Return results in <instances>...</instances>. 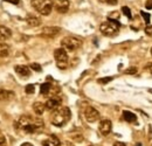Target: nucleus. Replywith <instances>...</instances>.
<instances>
[{
    "mask_svg": "<svg viewBox=\"0 0 152 146\" xmlns=\"http://www.w3.org/2000/svg\"><path fill=\"white\" fill-rule=\"evenodd\" d=\"M111 128H113V124L109 119H103L101 120L99 123V126H98V130L101 132V134L103 136H108L110 132H111Z\"/></svg>",
    "mask_w": 152,
    "mask_h": 146,
    "instance_id": "obj_11",
    "label": "nucleus"
},
{
    "mask_svg": "<svg viewBox=\"0 0 152 146\" xmlns=\"http://www.w3.org/2000/svg\"><path fill=\"white\" fill-rule=\"evenodd\" d=\"M60 146H74V144H72L70 142H63Z\"/></svg>",
    "mask_w": 152,
    "mask_h": 146,
    "instance_id": "obj_32",
    "label": "nucleus"
},
{
    "mask_svg": "<svg viewBox=\"0 0 152 146\" xmlns=\"http://www.w3.org/2000/svg\"><path fill=\"white\" fill-rule=\"evenodd\" d=\"M151 55H152V47H151Z\"/></svg>",
    "mask_w": 152,
    "mask_h": 146,
    "instance_id": "obj_38",
    "label": "nucleus"
},
{
    "mask_svg": "<svg viewBox=\"0 0 152 146\" xmlns=\"http://www.w3.org/2000/svg\"><path fill=\"white\" fill-rule=\"evenodd\" d=\"M31 69L34 70V72H41V66L38 63H32L31 64Z\"/></svg>",
    "mask_w": 152,
    "mask_h": 146,
    "instance_id": "obj_26",
    "label": "nucleus"
},
{
    "mask_svg": "<svg viewBox=\"0 0 152 146\" xmlns=\"http://www.w3.org/2000/svg\"><path fill=\"white\" fill-rule=\"evenodd\" d=\"M145 33H146V35L152 36V25H148L145 27Z\"/></svg>",
    "mask_w": 152,
    "mask_h": 146,
    "instance_id": "obj_27",
    "label": "nucleus"
},
{
    "mask_svg": "<svg viewBox=\"0 0 152 146\" xmlns=\"http://www.w3.org/2000/svg\"><path fill=\"white\" fill-rule=\"evenodd\" d=\"M50 1L58 13H66L69 8V1L68 0H50Z\"/></svg>",
    "mask_w": 152,
    "mask_h": 146,
    "instance_id": "obj_8",
    "label": "nucleus"
},
{
    "mask_svg": "<svg viewBox=\"0 0 152 146\" xmlns=\"http://www.w3.org/2000/svg\"><path fill=\"white\" fill-rule=\"evenodd\" d=\"M107 4H109V5H116L117 4V0H104Z\"/></svg>",
    "mask_w": 152,
    "mask_h": 146,
    "instance_id": "obj_31",
    "label": "nucleus"
},
{
    "mask_svg": "<svg viewBox=\"0 0 152 146\" xmlns=\"http://www.w3.org/2000/svg\"><path fill=\"white\" fill-rule=\"evenodd\" d=\"M12 32L10 31V28L0 26V40H7L8 37H11Z\"/></svg>",
    "mask_w": 152,
    "mask_h": 146,
    "instance_id": "obj_18",
    "label": "nucleus"
},
{
    "mask_svg": "<svg viewBox=\"0 0 152 146\" xmlns=\"http://www.w3.org/2000/svg\"><path fill=\"white\" fill-rule=\"evenodd\" d=\"M145 7H146V9H152V0H146Z\"/></svg>",
    "mask_w": 152,
    "mask_h": 146,
    "instance_id": "obj_28",
    "label": "nucleus"
},
{
    "mask_svg": "<svg viewBox=\"0 0 152 146\" xmlns=\"http://www.w3.org/2000/svg\"><path fill=\"white\" fill-rule=\"evenodd\" d=\"M111 81H113V77H103V78H99L97 82L99 84H107V83H109Z\"/></svg>",
    "mask_w": 152,
    "mask_h": 146,
    "instance_id": "obj_23",
    "label": "nucleus"
},
{
    "mask_svg": "<svg viewBox=\"0 0 152 146\" xmlns=\"http://www.w3.org/2000/svg\"><path fill=\"white\" fill-rule=\"evenodd\" d=\"M70 117H72V112H70L69 108H67V107L58 108V109L53 112L52 124L57 126V128H62L69 122Z\"/></svg>",
    "mask_w": 152,
    "mask_h": 146,
    "instance_id": "obj_2",
    "label": "nucleus"
},
{
    "mask_svg": "<svg viewBox=\"0 0 152 146\" xmlns=\"http://www.w3.org/2000/svg\"><path fill=\"white\" fill-rule=\"evenodd\" d=\"M149 91H150V92H152V89H149Z\"/></svg>",
    "mask_w": 152,
    "mask_h": 146,
    "instance_id": "obj_37",
    "label": "nucleus"
},
{
    "mask_svg": "<svg viewBox=\"0 0 152 146\" xmlns=\"http://www.w3.org/2000/svg\"><path fill=\"white\" fill-rule=\"evenodd\" d=\"M0 146H6V144H0Z\"/></svg>",
    "mask_w": 152,
    "mask_h": 146,
    "instance_id": "obj_36",
    "label": "nucleus"
},
{
    "mask_svg": "<svg viewBox=\"0 0 152 146\" xmlns=\"http://www.w3.org/2000/svg\"><path fill=\"white\" fill-rule=\"evenodd\" d=\"M42 145L43 146H60L61 143L58 140L56 136H49L47 137L45 140H42Z\"/></svg>",
    "mask_w": 152,
    "mask_h": 146,
    "instance_id": "obj_13",
    "label": "nucleus"
},
{
    "mask_svg": "<svg viewBox=\"0 0 152 146\" xmlns=\"http://www.w3.org/2000/svg\"><path fill=\"white\" fill-rule=\"evenodd\" d=\"M46 104V109L49 110V111H55L60 108V104H61V98L58 96L55 97H50L48 98V101L45 103Z\"/></svg>",
    "mask_w": 152,
    "mask_h": 146,
    "instance_id": "obj_10",
    "label": "nucleus"
},
{
    "mask_svg": "<svg viewBox=\"0 0 152 146\" xmlns=\"http://www.w3.org/2000/svg\"><path fill=\"white\" fill-rule=\"evenodd\" d=\"M84 117L89 123H95L99 119V112L93 107H87L84 110Z\"/></svg>",
    "mask_w": 152,
    "mask_h": 146,
    "instance_id": "obj_7",
    "label": "nucleus"
},
{
    "mask_svg": "<svg viewBox=\"0 0 152 146\" xmlns=\"http://www.w3.org/2000/svg\"><path fill=\"white\" fill-rule=\"evenodd\" d=\"M6 2H10V4H13V5H18L20 2V0H4Z\"/></svg>",
    "mask_w": 152,
    "mask_h": 146,
    "instance_id": "obj_30",
    "label": "nucleus"
},
{
    "mask_svg": "<svg viewBox=\"0 0 152 146\" xmlns=\"http://www.w3.org/2000/svg\"><path fill=\"white\" fill-rule=\"evenodd\" d=\"M0 144H6V138L2 133H0Z\"/></svg>",
    "mask_w": 152,
    "mask_h": 146,
    "instance_id": "obj_29",
    "label": "nucleus"
},
{
    "mask_svg": "<svg viewBox=\"0 0 152 146\" xmlns=\"http://www.w3.org/2000/svg\"><path fill=\"white\" fill-rule=\"evenodd\" d=\"M54 58L60 69H66L68 67V54L64 48H57L54 52Z\"/></svg>",
    "mask_w": 152,
    "mask_h": 146,
    "instance_id": "obj_6",
    "label": "nucleus"
},
{
    "mask_svg": "<svg viewBox=\"0 0 152 146\" xmlns=\"http://www.w3.org/2000/svg\"><path fill=\"white\" fill-rule=\"evenodd\" d=\"M149 66H150V67H149V70H150V73L152 74V64H149Z\"/></svg>",
    "mask_w": 152,
    "mask_h": 146,
    "instance_id": "obj_35",
    "label": "nucleus"
},
{
    "mask_svg": "<svg viewBox=\"0 0 152 146\" xmlns=\"http://www.w3.org/2000/svg\"><path fill=\"white\" fill-rule=\"evenodd\" d=\"M14 128L25 133H34L43 128V120L31 116H21L14 123Z\"/></svg>",
    "mask_w": 152,
    "mask_h": 146,
    "instance_id": "obj_1",
    "label": "nucleus"
},
{
    "mask_svg": "<svg viewBox=\"0 0 152 146\" xmlns=\"http://www.w3.org/2000/svg\"><path fill=\"white\" fill-rule=\"evenodd\" d=\"M14 70H15V73L20 75L21 77H23V78H28L29 77V75H31V69H29V67H27V66H15V68H14Z\"/></svg>",
    "mask_w": 152,
    "mask_h": 146,
    "instance_id": "obj_12",
    "label": "nucleus"
},
{
    "mask_svg": "<svg viewBox=\"0 0 152 146\" xmlns=\"http://www.w3.org/2000/svg\"><path fill=\"white\" fill-rule=\"evenodd\" d=\"M31 5L37 12H39L42 15L50 14L53 9V4L50 0H31Z\"/></svg>",
    "mask_w": 152,
    "mask_h": 146,
    "instance_id": "obj_4",
    "label": "nucleus"
},
{
    "mask_svg": "<svg viewBox=\"0 0 152 146\" xmlns=\"http://www.w3.org/2000/svg\"><path fill=\"white\" fill-rule=\"evenodd\" d=\"M123 117L128 123H136L137 122V116L131 111H128V110L123 111Z\"/></svg>",
    "mask_w": 152,
    "mask_h": 146,
    "instance_id": "obj_16",
    "label": "nucleus"
},
{
    "mask_svg": "<svg viewBox=\"0 0 152 146\" xmlns=\"http://www.w3.org/2000/svg\"><path fill=\"white\" fill-rule=\"evenodd\" d=\"M114 146H125L124 143H122V142H116L114 144Z\"/></svg>",
    "mask_w": 152,
    "mask_h": 146,
    "instance_id": "obj_33",
    "label": "nucleus"
},
{
    "mask_svg": "<svg viewBox=\"0 0 152 146\" xmlns=\"http://www.w3.org/2000/svg\"><path fill=\"white\" fill-rule=\"evenodd\" d=\"M61 32V28L60 27H45L42 29V32L40 33V35L43 37H48V39H52V37H55Z\"/></svg>",
    "mask_w": 152,
    "mask_h": 146,
    "instance_id": "obj_9",
    "label": "nucleus"
},
{
    "mask_svg": "<svg viewBox=\"0 0 152 146\" xmlns=\"http://www.w3.org/2000/svg\"><path fill=\"white\" fill-rule=\"evenodd\" d=\"M61 46L67 52H74V50L78 49L82 46V40L75 36H67L64 39H62Z\"/></svg>",
    "mask_w": 152,
    "mask_h": 146,
    "instance_id": "obj_5",
    "label": "nucleus"
},
{
    "mask_svg": "<svg viewBox=\"0 0 152 146\" xmlns=\"http://www.w3.org/2000/svg\"><path fill=\"white\" fill-rule=\"evenodd\" d=\"M52 90V84L50 83H43V84H41V87H40V92L43 95V96H47L49 91Z\"/></svg>",
    "mask_w": 152,
    "mask_h": 146,
    "instance_id": "obj_20",
    "label": "nucleus"
},
{
    "mask_svg": "<svg viewBox=\"0 0 152 146\" xmlns=\"http://www.w3.org/2000/svg\"><path fill=\"white\" fill-rule=\"evenodd\" d=\"M21 146H33V145H32L31 143H23V144H22Z\"/></svg>",
    "mask_w": 152,
    "mask_h": 146,
    "instance_id": "obj_34",
    "label": "nucleus"
},
{
    "mask_svg": "<svg viewBox=\"0 0 152 146\" xmlns=\"http://www.w3.org/2000/svg\"><path fill=\"white\" fill-rule=\"evenodd\" d=\"M14 97H15V93L13 91L0 88V101H12L14 99Z\"/></svg>",
    "mask_w": 152,
    "mask_h": 146,
    "instance_id": "obj_14",
    "label": "nucleus"
},
{
    "mask_svg": "<svg viewBox=\"0 0 152 146\" xmlns=\"http://www.w3.org/2000/svg\"><path fill=\"white\" fill-rule=\"evenodd\" d=\"M137 146H140V144H138V145H137Z\"/></svg>",
    "mask_w": 152,
    "mask_h": 146,
    "instance_id": "obj_39",
    "label": "nucleus"
},
{
    "mask_svg": "<svg viewBox=\"0 0 152 146\" xmlns=\"http://www.w3.org/2000/svg\"><path fill=\"white\" fill-rule=\"evenodd\" d=\"M121 27V23L118 22V20H114V19H110L103 23H101L99 26V31L103 35H107V36H114L118 33V29Z\"/></svg>",
    "mask_w": 152,
    "mask_h": 146,
    "instance_id": "obj_3",
    "label": "nucleus"
},
{
    "mask_svg": "<svg viewBox=\"0 0 152 146\" xmlns=\"http://www.w3.org/2000/svg\"><path fill=\"white\" fill-rule=\"evenodd\" d=\"M25 90H26V93L32 95V93L35 92V85L34 84H27L26 88H25Z\"/></svg>",
    "mask_w": 152,
    "mask_h": 146,
    "instance_id": "obj_21",
    "label": "nucleus"
},
{
    "mask_svg": "<svg viewBox=\"0 0 152 146\" xmlns=\"http://www.w3.org/2000/svg\"><path fill=\"white\" fill-rule=\"evenodd\" d=\"M122 12H123V14H124L125 17H128V19L132 18V15H131V11H130V8H129V7L123 6V7H122Z\"/></svg>",
    "mask_w": 152,
    "mask_h": 146,
    "instance_id": "obj_22",
    "label": "nucleus"
},
{
    "mask_svg": "<svg viewBox=\"0 0 152 146\" xmlns=\"http://www.w3.org/2000/svg\"><path fill=\"white\" fill-rule=\"evenodd\" d=\"M89 146H93V145H89Z\"/></svg>",
    "mask_w": 152,
    "mask_h": 146,
    "instance_id": "obj_40",
    "label": "nucleus"
},
{
    "mask_svg": "<svg viewBox=\"0 0 152 146\" xmlns=\"http://www.w3.org/2000/svg\"><path fill=\"white\" fill-rule=\"evenodd\" d=\"M124 73L128 74V75H134V74H137V68H136V67H130V68H128Z\"/></svg>",
    "mask_w": 152,
    "mask_h": 146,
    "instance_id": "obj_25",
    "label": "nucleus"
},
{
    "mask_svg": "<svg viewBox=\"0 0 152 146\" xmlns=\"http://www.w3.org/2000/svg\"><path fill=\"white\" fill-rule=\"evenodd\" d=\"M33 110H34V112H35L38 116H41V115L45 112V110H46V104H43V103H41V102H35V103L33 104Z\"/></svg>",
    "mask_w": 152,
    "mask_h": 146,
    "instance_id": "obj_17",
    "label": "nucleus"
},
{
    "mask_svg": "<svg viewBox=\"0 0 152 146\" xmlns=\"http://www.w3.org/2000/svg\"><path fill=\"white\" fill-rule=\"evenodd\" d=\"M26 22H27L29 26H32V27H38V26L41 25V20H40L38 17L33 15V14H28V15L26 17Z\"/></svg>",
    "mask_w": 152,
    "mask_h": 146,
    "instance_id": "obj_15",
    "label": "nucleus"
},
{
    "mask_svg": "<svg viewBox=\"0 0 152 146\" xmlns=\"http://www.w3.org/2000/svg\"><path fill=\"white\" fill-rule=\"evenodd\" d=\"M140 15L143 17L144 21H145L148 25L150 23V18H151V17H150V14H149V13H146V12H140Z\"/></svg>",
    "mask_w": 152,
    "mask_h": 146,
    "instance_id": "obj_24",
    "label": "nucleus"
},
{
    "mask_svg": "<svg viewBox=\"0 0 152 146\" xmlns=\"http://www.w3.org/2000/svg\"><path fill=\"white\" fill-rule=\"evenodd\" d=\"M10 54V47L4 43V42H0V57H6Z\"/></svg>",
    "mask_w": 152,
    "mask_h": 146,
    "instance_id": "obj_19",
    "label": "nucleus"
}]
</instances>
